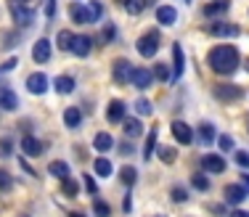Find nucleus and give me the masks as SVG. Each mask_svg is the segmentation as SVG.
<instances>
[{"mask_svg": "<svg viewBox=\"0 0 249 217\" xmlns=\"http://www.w3.org/2000/svg\"><path fill=\"white\" fill-rule=\"evenodd\" d=\"M173 138L178 140L180 146H188L194 140V130L188 127V122H183V119H175L173 122Z\"/></svg>", "mask_w": 249, "mask_h": 217, "instance_id": "0eeeda50", "label": "nucleus"}, {"mask_svg": "<svg viewBox=\"0 0 249 217\" xmlns=\"http://www.w3.org/2000/svg\"><path fill=\"white\" fill-rule=\"evenodd\" d=\"M159 217H162V215H159Z\"/></svg>", "mask_w": 249, "mask_h": 217, "instance_id": "bf43d9fd", "label": "nucleus"}, {"mask_svg": "<svg viewBox=\"0 0 249 217\" xmlns=\"http://www.w3.org/2000/svg\"><path fill=\"white\" fill-rule=\"evenodd\" d=\"M154 149H157V127H154V130L149 133V138H146V146H143V159H146V162L151 159Z\"/></svg>", "mask_w": 249, "mask_h": 217, "instance_id": "2f4dec72", "label": "nucleus"}, {"mask_svg": "<svg viewBox=\"0 0 249 217\" xmlns=\"http://www.w3.org/2000/svg\"><path fill=\"white\" fill-rule=\"evenodd\" d=\"M146 5H143V0H127V3H124V11H127V14H141V11H143Z\"/></svg>", "mask_w": 249, "mask_h": 217, "instance_id": "e433bc0d", "label": "nucleus"}, {"mask_svg": "<svg viewBox=\"0 0 249 217\" xmlns=\"http://www.w3.org/2000/svg\"><path fill=\"white\" fill-rule=\"evenodd\" d=\"M72 43H74V34L67 32V29H61V32L56 34V45L58 50H72Z\"/></svg>", "mask_w": 249, "mask_h": 217, "instance_id": "bb28decb", "label": "nucleus"}, {"mask_svg": "<svg viewBox=\"0 0 249 217\" xmlns=\"http://www.w3.org/2000/svg\"><path fill=\"white\" fill-rule=\"evenodd\" d=\"M215 98L220 103H231V101H239V98H244V90H241L239 85H231V82H220V85H215Z\"/></svg>", "mask_w": 249, "mask_h": 217, "instance_id": "7ed1b4c3", "label": "nucleus"}, {"mask_svg": "<svg viewBox=\"0 0 249 217\" xmlns=\"http://www.w3.org/2000/svg\"><path fill=\"white\" fill-rule=\"evenodd\" d=\"M217 143H220V151H231V149L236 146L231 135H220V138H217Z\"/></svg>", "mask_w": 249, "mask_h": 217, "instance_id": "79ce46f5", "label": "nucleus"}, {"mask_svg": "<svg viewBox=\"0 0 249 217\" xmlns=\"http://www.w3.org/2000/svg\"><path fill=\"white\" fill-rule=\"evenodd\" d=\"M212 140H215V125L201 122V125H199V143L201 146H212Z\"/></svg>", "mask_w": 249, "mask_h": 217, "instance_id": "5701e85b", "label": "nucleus"}, {"mask_svg": "<svg viewBox=\"0 0 249 217\" xmlns=\"http://www.w3.org/2000/svg\"><path fill=\"white\" fill-rule=\"evenodd\" d=\"M0 151H3L5 156H8L11 151H14V143H11V138H3V140H0Z\"/></svg>", "mask_w": 249, "mask_h": 217, "instance_id": "c03bdc74", "label": "nucleus"}, {"mask_svg": "<svg viewBox=\"0 0 249 217\" xmlns=\"http://www.w3.org/2000/svg\"><path fill=\"white\" fill-rule=\"evenodd\" d=\"M19 149L24 151L27 156H40V154L45 151V146L40 143V140L35 138V135H24V138L19 140Z\"/></svg>", "mask_w": 249, "mask_h": 217, "instance_id": "9b49d317", "label": "nucleus"}, {"mask_svg": "<svg viewBox=\"0 0 249 217\" xmlns=\"http://www.w3.org/2000/svg\"><path fill=\"white\" fill-rule=\"evenodd\" d=\"M61 188H64V193H67V196H77V191H80V185H77V180H72V178H64Z\"/></svg>", "mask_w": 249, "mask_h": 217, "instance_id": "c9c22d12", "label": "nucleus"}, {"mask_svg": "<svg viewBox=\"0 0 249 217\" xmlns=\"http://www.w3.org/2000/svg\"><path fill=\"white\" fill-rule=\"evenodd\" d=\"M212 215H217V217H223V215H225V209H223V204H215V207H212Z\"/></svg>", "mask_w": 249, "mask_h": 217, "instance_id": "09e8293b", "label": "nucleus"}, {"mask_svg": "<svg viewBox=\"0 0 249 217\" xmlns=\"http://www.w3.org/2000/svg\"><path fill=\"white\" fill-rule=\"evenodd\" d=\"M69 19L74 24H90V8L88 5H80V3H72L69 5Z\"/></svg>", "mask_w": 249, "mask_h": 217, "instance_id": "ddd939ff", "label": "nucleus"}, {"mask_svg": "<svg viewBox=\"0 0 249 217\" xmlns=\"http://www.w3.org/2000/svg\"><path fill=\"white\" fill-rule=\"evenodd\" d=\"M122 209H124V212H130V196H124V201H122Z\"/></svg>", "mask_w": 249, "mask_h": 217, "instance_id": "603ef678", "label": "nucleus"}, {"mask_svg": "<svg viewBox=\"0 0 249 217\" xmlns=\"http://www.w3.org/2000/svg\"><path fill=\"white\" fill-rule=\"evenodd\" d=\"M157 154H159V159H162L164 164H170V162H175V149H170V146H157Z\"/></svg>", "mask_w": 249, "mask_h": 217, "instance_id": "72a5a7b5", "label": "nucleus"}, {"mask_svg": "<svg viewBox=\"0 0 249 217\" xmlns=\"http://www.w3.org/2000/svg\"><path fill=\"white\" fill-rule=\"evenodd\" d=\"M207 29H210L212 37H236V34L241 32V29L236 27V24H231V21H220V19L212 21V24L207 27Z\"/></svg>", "mask_w": 249, "mask_h": 217, "instance_id": "39448f33", "label": "nucleus"}, {"mask_svg": "<svg viewBox=\"0 0 249 217\" xmlns=\"http://www.w3.org/2000/svg\"><path fill=\"white\" fill-rule=\"evenodd\" d=\"M11 188H14V178L5 169H0V191H11Z\"/></svg>", "mask_w": 249, "mask_h": 217, "instance_id": "58836bf2", "label": "nucleus"}, {"mask_svg": "<svg viewBox=\"0 0 249 217\" xmlns=\"http://www.w3.org/2000/svg\"><path fill=\"white\" fill-rule=\"evenodd\" d=\"M186 199H188V191L180 188V185H175L173 188V201H186Z\"/></svg>", "mask_w": 249, "mask_h": 217, "instance_id": "37998d69", "label": "nucleus"}, {"mask_svg": "<svg viewBox=\"0 0 249 217\" xmlns=\"http://www.w3.org/2000/svg\"><path fill=\"white\" fill-rule=\"evenodd\" d=\"M231 217H249V212H247V209H233Z\"/></svg>", "mask_w": 249, "mask_h": 217, "instance_id": "8fccbe9b", "label": "nucleus"}, {"mask_svg": "<svg viewBox=\"0 0 249 217\" xmlns=\"http://www.w3.org/2000/svg\"><path fill=\"white\" fill-rule=\"evenodd\" d=\"M247 188L244 185H225V201H231V204H241L247 199Z\"/></svg>", "mask_w": 249, "mask_h": 217, "instance_id": "6ab92c4d", "label": "nucleus"}, {"mask_svg": "<svg viewBox=\"0 0 249 217\" xmlns=\"http://www.w3.org/2000/svg\"><path fill=\"white\" fill-rule=\"evenodd\" d=\"M90 48H93V40L88 37V34H74V43H72V53L74 56L85 58L88 53H90Z\"/></svg>", "mask_w": 249, "mask_h": 217, "instance_id": "2eb2a0df", "label": "nucleus"}, {"mask_svg": "<svg viewBox=\"0 0 249 217\" xmlns=\"http://www.w3.org/2000/svg\"><path fill=\"white\" fill-rule=\"evenodd\" d=\"M16 106H19V98H16V93L8 90V87H3V90H0V109L16 111Z\"/></svg>", "mask_w": 249, "mask_h": 217, "instance_id": "412c9836", "label": "nucleus"}, {"mask_svg": "<svg viewBox=\"0 0 249 217\" xmlns=\"http://www.w3.org/2000/svg\"><path fill=\"white\" fill-rule=\"evenodd\" d=\"M117 3H120V5H124V3H127V0H117Z\"/></svg>", "mask_w": 249, "mask_h": 217, "instance_id": "5fc2aeb1", "label": "nucleus"}, {"mask_svg": "<svg viewBox=\"0 0 249 217\" xmlns=\"http://www.w3.org/2000/svg\"><path fill=\"white\" fill-rule=\"evenodd\" d=\"M124 111H127L124 101H111V103H109V111H106V117H109L111 125H120V122L124 119Z\"/></svg>", "mask_w": 249, "mask_h": 217, "instance_id": "a211bd4d", "label": "nucleus"}, {"mask_svg": "<svg viewBox=\"0 0 249 217\" xmlns=\"http://www.w3.org/2000/svg\"><path fill=\"white\" fill-rule=\"evenodd\" d=\"M64 125H67L69 130H77V127L82 125V111L77 106H69L67 111H64Z\"/></svg>", "mask_w": 249, "mask_h": 217, "instance_id": "aec40b11", "label": "nucleus"}, {"mask_svg": "<svg viewBox=\"0 0 249 217\" xmlns=\"http://www.w3.org/2000/svg\"><path fill=\"white\" fill-rule=\"evenodd\" d=\"M241 185H244V188L249 191V175H247V172H244V175H241Z\"/></svg>", "mask_w": 249, "mask_h": 217, "instance_id": "3c124183", "label": "nucleus"}, {"mask_svg": "<svg viewBox=\"0 0 249 217\" xmlns=\"http://www.w3.org/2000/svg\"><path fill=\"white\" fill-rule=\"evenodd\" d=\"M233 159H236V164H239L241 169H249V151H236Z\"/></svg>", "mask_w": 249, "mask_h": 217, "instance_id": "ea45409f", "label": "nucleus"}, {"mask_svg": "<svg viewBox=\"0 0 249 217\" xmlns=\"http://www.w3.org/2000/svg\"><path fill=\"white\" fill-rule=\"evenodd\" d=\"M183 69H186V58H183V48L180 45H173V82H178L183 77Z\"/></svg>", "mask_w": 249, "mask_h": 217, "instance_id": "4468645a", "label": "nucleus"}, {"mask_svg": "<svg viewBox=\"0 0 249 217\" xmlns=\"http://www.w3.org/2000/svg\"><path fill=\"white\" fill-rule=\"evenodd\" d=\"M201 169H204V172H212V175H220L225 169V159L220 154H204L201 156Z\"/></svg>", "mask_w": 249, "mask_h": 217, "instance_id": "6e6552de", "label": "nucleus"}, {"mask_svg": "<svg viewBox=\"0 0 249 217\" xmlns=\"http://www.w3.org/2000/svg\"><path fill=\"white\" fill-rule=\"evenodd\" d=\"M135 50H138L143 58H151V56H157V50H159V32L157 29H151V32H143L138 37V43H135Z\"/></svg>", "mask_w": 249, "mask_h": 217, "instance_id": "f03ea898", "label": "nucleus"}, {"mask_svg": "<svg viewBox=\"0 0 249 217\" xmlns=\"http://www.w3.org/2000/svg\"><path fill=\"white\" fill-rule=\"evenodd\" d=\"M14 67H16V58H8V61L0 67V72H8V69H14Z\"/></svg>", "mask_w": 249, "mask_h": 217, "instance_id": "de8ad7c7", "label": "nucleus"}, {"mask_svg": "<svg viewBox=\"0 0 249 217\" xmlns=\"http://www.w3.org/2000/svg\"><path fill=\"white\" fill-rule=\"evenodd\" d=\"M151 74H154V77H157L159 82H170V80H173V72H170V67H167L164 61H159L157 67L151 69Z\"/></svg>", "mask_w": 249, "mask_h": 217, "instance_id": "cd10ccee", "label": "nucleus"}, {"mask_svg": "<svg viewBox=\"0 0 249 217\" xmlns=\"http://www.w3.org/2000/svg\"><path fill=\"white\" fill-rule=\"evenodd\" d=\"M122 130H124V135H127V138H138L141 133H143V127H141L138 119H127V117H124V119H122Z\"/></svg>", "mask_w": 249, "mask_h": 217, "instance_id": "393cba45", "label": "nucleus"}, {"mask_svg": "<svg viewBox=\"0 0 249 217\" xmlns=\"http://www.w3.org/2000/svg\"><path fill=\"white\" fill-rule=\"evenodd\" d=\"M21 217H27V215H21Z\"/></svg>", "mask_w": 249, "mask_h": 217, "instance_id": "13d9d810", "label": "nucleus"}, {"mask_svg": "<svg viewBox=\"0 0 249 217\" xmlns=\"http://www.w3.org/2000/svg\"><path fill=\"white\" fill-rule=\"evenodd\" d=\"M93 149L101 151V154H106V151L114 149V138H111L109 133H98V135L93 138Z\"/></svg>", "mask_w": 249, "mask_h": 217, "instance_id": "4be33fe9", "label": "nucleus"}, {"mask_svg": "<svg viewBox=\"0 0 249 217\" xmlns=\"http://www.w3.org/2000/svg\"><path fill=\"white\" fill-rule=\"evenodd\" d=\"M85 191L88 193H96L98 188H96V180H93V178H85Z\"/></svg>", "mask_w": 249, "mask_h": 217, "instance_id": "49530a36", "label": "nucleus"}, {"mask_svg": "<svg viewBox=\"0 0 249 217\" xmlns=\"http://www.w3.org/2000/svg\"><path fill=\"white\" fill-rule=\"evenodd\" d=\"M191 185H194L196 191H210V180H207V175H201V172H196V175L191 178Z\"/></svg>", "mask_w": 249, "mask_h": 217, "instance_id": "f704fd0d", "label": "nucleus"}, {"mask_svg": "<svg viewBox=\"0 0 249 217\" xmlns=\"http://www.w3.org/2000/svg\"><path fill=\"white\" fill-rule=\"evenodd\" d=\"M239 48L236 45H215V48L207 53V64L215 74H233L239 69Z\"/></svg>", "mask_w": 249, "mask_h": 217, "instance_id": "f257e3e1", "label": "nucleus"}, {"mask_svg": "<svg viewBox=\"0 0 249 217\" xmlns=\"http://www.w3.org/2000/svg\"><path fill=\"white\" fill-rule=\"evenodd\" d=\"M114 37H117V27L111 24V21H106V24L101 27V43L109 45V43H114Z\"/></svg>", "mask_w": 249, "mask_h": 217, "instance_id": "c756f323", "label": "nucleus"}, {"mask_svg": "<svg viewBox=\"0 0 249 217\" xmlns=\"http://www.w3.org/2000/svg\"><path fill=\"white\" fill-rule=\"evenodd\" d=\"M93 167H96V175H101V178H109L114 169H111V162L104 159V156H98L96 162H93Z\"/></svg>", "mask_w": 249, "mask_h": 217, "instance_id": "c85d7f7f", "label": "nucleus"}, {"mask_svg": "<svg viewBox=\"0 0 249 217\" xmlns=\"http://www.w3.org/2000/svg\"><path fill=\"white\" fill-rule=\"evenodd\" d=\"M231 11V0H212V3L204 5V16L207 19H223L225 14Z\"/></svg>", "mask_w": 249, "mask_h": 217, "instance_id": "423d86ee", "label": "nucleus"}, {"mask_svg": "<svg viewBox=\"0 0 249 217\" xmlns=\"http://www.w3.org/2000/svg\"><path fill=\"white\" fill-rule=\"evenodd\" d=\"M32 58H35L37 64L51 61V43H48V40H43V37H40L37 43H35V48H32Z\"/></svg>", "mask_w": 249, "mask_h": 217, "instance_id": "dca6fc26", "label": "nucleus"}, {"mask_svg": "<svg viewBox=\"0 0 249 217\" xmlns=\"http://www.w3.org/2000/svg\"><path fill=\"white\" fill-rule=\"evenodd\" d=\"M11 11H14V19H16V24H21V27H29V24H32V19H35V11H32V8H27L24 3H14V5H11Z\"/></svg>", "mask_w": 249, "mask_h": 217, "instance_id": "f8f14e48", "label": "nucleus"}, {"mask_svg": "<svg viewBox=\"0 0 249 217\" xmlns=\"http://www.w3.org/2000/svg\"><path fill=\"white\" fill-rule=\"evenodd\" d=\"M135 109H138V114H146V117H149L151 114V101H146V98H141V101H135Z\"/></svg>", "mask_w": 249, "mask_h": 217, "instance_id": "a19ab883", "label": "nucleus"}, {"mask_svg": "<svg viewBox=\"0 0 249 217\" xmlns=\"http://www.w3.org/2000/svg\"><path fill=\"white\" fill-rule=\"evenodd\" d=\"M247 69H249V64H247Z\"/></svg>", "mask_w": 249, "mask_h": 217, "instance_id": "4d7b16f0", "label": "nucleus"}, {"mask_svg": "<svg viewBox=\"0 0 249 217\" xmlns=\"http://www.w3.org/2000/svg\"><path fill=\"white\" fill-rule=\"evenodd\" d=\"M53 87H56L58 96H67V93H72V90H74V80L64 74V77H56V80H53Z\"/></svg>", "mask_w": 249, "mask_h": 217, "instance_id": "b1692460", "label": "nucleus"}, {"mask_svg": "<svg viewBox=\"0 0 249 217\" xmlns=\"http://www.w3.org/2000/svg\"><path fill=\"white\" fill-rule=\"evenodd\" d=\"M130 82H133L138 90H146V87L154 82V74H151V69H146V67H138V69H133V77H130Z\"/></svg>", "mask_w": 249, "mask_h": 217, "instance_id": "9d476101", "label": "nucleus"}, {"mask_svg": "<svg viewBox=\"0 0 249 217\" xmlns=\"http://www.w3.org/2000/svg\"><path fill=\"white\" fill-rule=\"evenodd\" d=\"M16 3H29V0H16Z\"/></svg>", "mask_w": 249, "mask_h": 217, "instance_id": "6e6d98bb", "label": "nucleus"}, {"mask_svg": "<svg viewBox=\"0 0 249 217\" xmlns=\"http://www.w3.org/2000/svg\"><path fill=\"white\" fill-rule=\"evenodd\" d=\"M88 8H90V24H93V21H101V19H104V3H101V0H93Z\"/></svg>", "mask_w": 249, "mask_h": 217, "instance_id": "473e14b6", "label": "nucleus"}, {"mask_svg": "<svg viewBox=\"0 0 249 217\" xmlns=\"http://www.w3.org/2000/svg\"><path fill=\"white\" fill-rule=\"evenodd\" d=\"M27 90L32 93V96H43L45 90H48V77H45L43 72H35L27 77Z\"/></svg>", "mask_w": 249, "mask_h": 217, "instance_id": "1a4fd4ad", "label": "nucleus"}, {"mask_svg": "<svg viewBox=\"0 0 249 217\" xmlns=\"http://www.w3.org/2000/svg\"><path fill=\"white\" fill-rule=\"evenodd\" d=\"M93 209H96V217H109V215H111L109 204H106V201H101V199H96V204H93Z\"/></svg>", "mask_w": 249, "mask_h": 217, "instance_id": "4c0bfd02", "label": "nucleus"}, {"mask_svg": "<svg viewBox=\"0 0 249 217\" xmlns=\"http://www.w3.org/2000/svg\"><path fill=\"white\" fill-rule=\"evenodd\" d=\"M48 172L53 175V178H61V180H64V178H69V164L56 159V162H51V164H48Z\"/></svg>", "mask_w": 249, "mask_h": 217, "instance_id": "a878e982", "label": "nucleus"}, {"mask_svg": "<svg viewBox=\"0 0 249 217\" xmlns=\"http://www.w3.org/2000/svg\"><path fill=\"white\" fill-rule=\"evenodd\" d=\"M56 16V0H48L45 3V19H53Z\"/></svg>", "mask_w": 249, "mask_h": 217, "instance_id": "a18cd8bd", "label": "nucleus"}, {"mask_svg": "<svg viewBox=\"0 0 249 217\" xmlns=\"http://www.w3.org/2000/svg\"><path fill=\"white\" fill-rule=\"evenodd\" d=\"M135 180H138V172H135V167H122V185L124 188H133L135 185Z\"/></svg>", "mask_w": 249, "mask_h": 217, "instance_id": "7c9ffc66", "label": "nucleus"}, {"mask_svg": "<svg viewBox=\"0 0 249 217\" xmlns=\"http://www.w3.org/2000/svg\"><path fill=\"white\" fill-rule=\"evenodd\" d=\"M157 21L164 24V27H173L178 21V11L173 8V5H159L157 8Z\"/></svg>", "mask_w": 249, "mask_h": 217, "instance_id": "f3484780", "label": "nucleus"}, {"mask_svg": "<svg viewBox=\"0 0 249 217\" xmlns=\"http://www.w3.org/2000/svg\"><path fill=\"white\" fill-rule=\"evenodd\" d=\"M69 217H82V215H80V212H72V215H69Z\"/></svg>", "mask_w": 249, "mask_h": 217, "instance_id": "864d4df0", "label": "nucleus"}, {"mask_svg": "<svg viewBox=\"0 0 249 217\" xmlns=\"http://www.w3.org/2000/svg\"><path fill=\"white\" fill-rule=\"evenodd\" d=\"M133 64L127 61V58H117L114 61V69H111V74H114V82L117 85H124V82H130V77H133Z\"/></svg>", "mask_w": 249, "mask_h": 217, "instance_id": "20e7f679", "label": "nucleus"}]
</instances>
